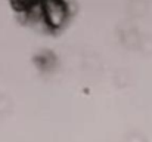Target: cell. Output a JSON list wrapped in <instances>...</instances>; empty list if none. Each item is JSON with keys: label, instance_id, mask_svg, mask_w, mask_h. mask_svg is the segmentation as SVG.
<instances>
[{"label": "cell", "instance_id": "cell-1", "mask_svg": "<svg viewBox=\"0 0 152 142\" xmlns=\"http://www.w3.org/2000/svg\"><path fill=\"white\" fill-rule=\"evenodd\" d=\"M40 7L48 30H59L65 25L69 10L64 0H40Z\"/></svg>", "mask_w": 152, "mask_h": 142}, {"label": "cell", "instance_id": "cell-2", "mask_svg": "<svg viewBox=\"0 0 152 142\" xmlns=\"http://www.w3.org/2000/svg\"><path fill=\"white\" fill-rule=\"evenodd\" d=\"M10 3H12V6H13L18 12L25 13V12H27L28 9H31L33 6L39 4L40 0H10Z\"/></svg>", "mask_w": 152, "mask_h": 142}]
</instances>
